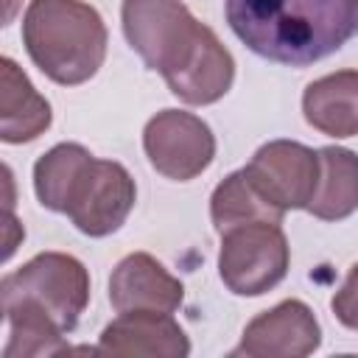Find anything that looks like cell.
<instances>
[{
  "mask_svg": "<svg viewBox=\"0 0 358 358\" xmlns=\"http://www.w3.org/2000/svg\"><path fill=\"white\" fill-rule=\"evenodd\" d=\"M3 305L31 302L64 333L76 330L90 302V274L84 263L64 252H39L0 282Z\"/></svg>",
  "mask_w": 358,
  "mask_h": 358,
  "instance_id": "3957f363",
  "label": "cell"
},
{
  "mask_svg": "<svg viewBox=\"0 0 358 358\" xmlns=\"http://www.w3.org/2000/svg\"><path fill=\"white\" fill-rule=\"evenodd\" d=\"M232 81H235V59L221 45V39L210 25L201 28L199 42L190 59L185 62V67L171 78H165L168 90L190 106H207L221 101L229 92Z\"/></svg>",
  "mask_w": 358,
  "mask_h": 358,
  "instance_id": "7c38bea8",
  "label": "cell"
},
{
  "mask_svg": "<svg viewBox=\"0 0 358 358\" xmlns=\"http://www.w3.org/2000/svg\"><path fill=\"white\" fill-rule=\"evenodd\" d=\"M50 103L8 56L0 59V140L22 145L50 126Z\"/></svg>",
  "mask_w": 358,
  "mask_h": 358,
  "instance_id": "4fadbf2b",
  "label": "cell"
},
{
  "mask_svg": "<svg viewBox=\"0 0 358 358\" xmlns=\"http://www.w3.org/2000/svg\"><path fill=\"white\" fill-rule=\"evenodd\" d=\"M90 159L92 154L78 143H59L50 151H45L34 165V193L39 204L50 213L64 215L73 185L84 173Z\"/></svg>",
  "mask_w": 358,
  "mask_h": 358,
  "instance_id": "ac0fdd59",
  "label": "cell"
},
{
  "mask_svg": "<svg viewBox=\"0 0 358 358\" xmlns=\"http://www.w3.org/2000/svg\"><path fill=\"white\" fill-rule=\"evenodd\" d=\"M291 246L280 224L255 221L221 235L218 274L238 296H260L288 274Z\"/></svg>",
  "mask_w": 358,
  "mask_h": 358,
  "instance_id": "5b68a950",
  "label": "cell"
},
{
  "mask_svg": "<svg viewBox=\"0 0 358 358\" xmlns=\"http://www.w3.org/2000/svg\"><path fill=\"white\" fill-rule=\"evenodd\" d=\"M8 322V344L3 350L6 358H42L70 352L64 341V330L36 305L31 302H8L3 305Z\"/></svg>",
  "mask_w": 358,
  "mask_h": 358,
  "instance_id": "e0dca14e",
  "label": "cell"
},
{
  "mask_svg": "<svg viewBox=\"0 0 358 358\" xmlns=\"http://www.w3.org/2000/svg\"><path fill=\"white\" fill-rule=\"evenodd\" d=\"M330 308L336 313V319L350 327V330H358V263L350 266L341 288L333 294L330 299Z\"/></svg>",
  "mask_w": 358,
  "mask_h": 358,
  "instance_id": "d6986e66",
  "label": "cell"
},
{
  "mask_svg": "<svg viewBox=\"0 0 358 358\" xmlns=\"http://www.w3.org/2000/svg\"><path fill=\"white\" fill-rule=\"evenodd\" d=\"M185 299V285L148 252L126 255L109 277V302L117 313L159 310L173 313Z\"/></svg>",
  "mask_w": 358,
  "mask_h": 358,
  "instance_id": "30bf717a",
  "label": "cell"
},
{
  "mask_svg": "<svg viewBox=\"0 0 358 358\" xmlns=\"http://www.w3.org/2000/svg\"><path fill=\"white\" fill-rule=\"evenodd\" d=\"M134 201L137 187L131 173L115 159L92 157L73 185L64 215L78 232L90 238H106L126 224Z\"/></svg>",
  "mask_w": 358,
  "mask_h": 358,
  "instance_id": "8992f818",
  "label": "cell"
},
{
  "mask_svg": "<svg viewBox=\"0 0 358 358\" xmlns=\"http://www.w3.org/2000/svg\"><path fill=\"white\" fill-rule=\"evenodd\" d=\"M120 20L131 50L162 78L185 67L204 28L182 0H123Z\"/></svg>",
  "mask_w": 358,
  "mask_h": 358,
  "instance_id": "277c9868",
  "label": "cell"
},
{
  "mask_svg": "<svg viewBox=\"0 0 358 358\" xmlns=\"http://www.w3.org/2000/svg\"><path fill=\"white\" fill-rule=\"evenodd\" d=\"M232 34L260 59L308 67L358 34V0H224Z\"/></svg>",
  "mask_w": 358,
  "mask_h": 358,
  "instance_id": "6da1fadb",
  "label": "cell"
},
{
  "mask_svg": "<svg viewBox=\"0 0 358 358\" xmlns=\"http://www.w3.org/2000/svg\"><path fill=\"white\" fill-rule=\"evenodd\" d=\"M143 148L157 173L173 182H190L215 159V134L193 112L162 109L145 123Z\"/></svg>",
  "mask_w": 358,
  "mask_h": 358,
  "instance_id": "52a82bcc",
  "label": "cell"
},
{
  "mask_svg": "<svg viewBox=\"0 0 358 358\" xmlns=\"http://www.w3.org/2000/svg\"><path fill=\"white\" fill-rule=\"evenodd\" d=\"M98 350L103 355H145V358H185L190 338L171 313L129 310L117 313L101 333Z\"/></svg>",
  "mask_w": 358,
  "mask_h": 358,
  "instance_id": "8fae6325",
  "label": "cell"
},
{
  "mask_svg": "<svg viewBox=\"0 0 358 358\" xmlns=\"http://www.w3.org/2000/svg\"><path fill=\"white\" fill-rule=\"evenodd\" d=\"M302 115L319 134L344 140L358 134V70H336L305 87Z\"/></svg>",
  "mask_w": 358,
  "mask_h": 358,
  "instance_id": "5bb4252c",
  "label": "cell"
},
{
  "mask_svg": "<svg viewBox=\"0 0 358 358\" xmlns=\"http://www.w3.org/2000/svg\"><path fill=\"white\" fill-rule=\"evenodd\" d=\"M358 210V154L341 145L319 148V182L308 213L319 221H341Z\"/></svg>",
  "mask_w": 358,
  "mask_h": 358,
  "instance_id": "9a60e30c",
  "label": "cell"
},
{
  "mask_svg": "<svg viewBox=\"0 0 358 358\" xmlns=\"http://www.w3.org/2000/svg\"><path fill=\"white\" fill-rule=\"evenodd\" d=\"M14 8H17V0H8V8H6V22H11V17H14Z\"/></svg>",
  "mask_w": 358,
  "mask_h": 358,
  "instance_id": "ffe728a7",
  "label": "cell"
},
{
  "mask_svg": "<svg viewBox=\"0 0 358 358\" xmlns=\"http://www.w3.org/2000/svg\"><path fill=\"white\" fill-rule=\"evenodd\" d=\"M210 218L218 235L243 227V224H255V221H274L282 224L285 213L271 204L260 187L249 179L246 168L232 171L224 182L215 185L213 196H210Z\"/></svg>",
  "mask_w": 358,
  "mask_h": 358,
  "instance_id": "2e32d148",
  "label": "cell"
},
{
  "mask_svg": "<svg viewBox=\"0 0 358 358\" xmlns=\"http://www.w3.org/2000/svg\"><path fill=\"white\" fill-rule=\"evenodd\" d=\"M22 45L50 81L76 87L101 70L106 25L84 0H31L22 17Z\"/></svg>",
  "mask_w": 358,
  "mask_h": 358,
  "instance_id": "7a4b0ae2",
  "label": "cell"
},
{
  "mask_svg": "<svg viewBox=\"0 0 358 358\" xmlns=\"http://www.w3.org/2000/svg\"><path fill=\"white\" fill-rule=\"evenodd\" d=\"M246 173L282 213L308 210L319 182V151L296 140H271L252 154Z\"/></svg>",
  "mask_w": 358,
  "mask_h": 358,
  "instance_id": "ba28073f",
  "label": "cell"
},
{
  "mask_svg": "<svg viewBox=\"0 0 358 358\" xmlns=\"http://www.w3.org/2000/svg\"><path fill=\"white\" fill-rule=\"evenodd\" d=\"M322 344V327L302 299H282L271 310L255 316L232 355L249 358H305Z\"/></svg>",
  "mask_w": 358,
  "mask_h": 358,
  "instance_id": "9c48e42d",
  "label": "cell"
}]
</instances>
